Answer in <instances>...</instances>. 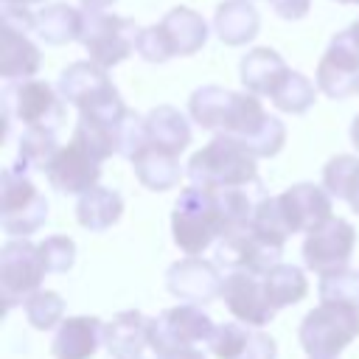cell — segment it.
Segmentation results:
<instances>
[{"mask_svg": "<svg viewBox=\"0 0 359 359\" xmlns=\"http://www.w3.org/2000/svg\"><path fill=\"white\" fill-rule=\"evenodd\" d=\"M36 25V14L25 6L3 3V28H0V76L6 81L31 79L42 65V50L31 42V31Z\"/></svg>", "mask_w": 359, "mask_h": 359, "instance_id": "10", "label": "cell"}, {"mask_svg": "<svg viewBox=\"0 0 359 359\" xmlns=\"http://www.w3.org/2000/svg\"><path fill=\"white\" fill-rule=\"evenodd\" d=\"M104 348L112 359H140L149 348V320L132 309L104 325Z\"/></svg>", "mask_w": 359, "mask_h": 359, "instance_id": "22", "label": "cell"}, {"mask_svg": "<svg viewBox=\"0 0 359 359\" xmlns=\"http://www.w3.org/2000/svg\"><path fill=\"white\" fill-rule=\"evenodd\" d=\"M132 165H135V177L140 180V185L149 191H171L182 180L180 154L163 146H154L149 140L132 154Z\"/></svg>", "mask_w": 359, "mask_h": 359, "instance_id": "21", "label": "cell"}, {"mask_svg": "<svg viewBox=\"0 0 359 359\" xmlns=\"http://www.w3.org/2000/svg\"><path fill=\"white\" fill-rule=\"evenodd\" d=\"M283 244H272L261 238L250 224L233 227L222 233V238L213 244V261L224 269H247L255 275L269 272L275 264H280Z\"/></svg>", "mask_w": 359, "mask_h": 359, "instance_id": "13", "label": "cell"}, {"mask_svg": "<svg viewBox=\"0 0 359 359\" xmlns=\"http://www.w3.org/2000/svg\"><path fill=\"white\" fill-rule=\"evenodd\" d=\"M84 22V11L67 6V3H50L36 14L34 34L48 45H67L79 39Z\"/></svg>", "mask_w": 359, "mask_h": 359, "instance_id": "26", "label": "cell"}, {"mask_svg": "<svg viewBox=\"0 0 359 359\" xmlns=\"http://www.w3.org/2000/svg\"><path fill=\"white\" fill-rule=\"evenodd\" d=\"M115 0H81L84 8H109Z\"/></svg>", "mask_w": 359, "mask_h": 359, "instance_id": "40", "label": "cell"}, {"mask_svg": "<svg viewBox=\"0 0 359 359\" xmlns=\"http://www.w3.org/2000/svg\"><path fill=\"white\" fill-rule=\"evenodd\" d=\"M356 247V230L348 219L331 216L328 222H323L320 227H314L311 233H306L303 241V261L309 269H314L317 275L348 266L351 255Z\"/></svg>", "mask_w": 359, "mask_h": 359, "instance_id": "15", "label": "cell"}, {"mask_svg": "<svg viewBox=\"0 0 359 359\" xmlns=\"http://www.w3.org/2000/svg\"><path fill=\"white\" fill-rule=\"evenodd\" d=\"M224 233V219L210 188H182L171 210V236L185 255H202Z\"/></svg>", "mask_w": 359, "mask_h": 359, "instance_id": "4", "label": "cell"}, {"mask_svg": "<svg viewBox=\"0 0 359 359\" xmlns=\"http://www.w3.org/2000/svg\"><path fill=\"white\" fill-rule=\"evenodd\" d=\"M157 359H205V356H202V351H194V348H188V351H180V353L157 356Z\"/></svg>", "mask_w": 359, "mask_h": 359, "instance_id": "39", "label": "cell"}, {"mask_svg": "<svg viewBox=\"0 0 359 359\" xmlns=\"http://www.w3.org/2000/svg\"><path fill=\"white\" fill-rule=\"evenodd\" d=\"M121 216H123V196L115 188L93 185L76 202V219H79V224L87 227V230H93V233L109 230Z\"/></svg>", "mask_w": 359, "mask_h": 359, "instance_id": "25", "label": "cell"}, {"mask_svg": "<svg viewBox=\"0 0 359 359\" xmlns=\"http://www.w3.org/2000/svg\"><path fill=\"white\" fill-rule=\"evenodd\" d=\"M264 286H266V294L275 309L294 306L309 294L306 272L292 264H275L269 272H264Z\"/></svg>", "mask_w": 359, "mask_h": 359, "instance_id": "29", "label": "cell"}, {"mask_svg": "<svg viewBox=\"0 0 359 359\" xmlns=\"http://www.w3.org/2000/svg\"><path fill=\"white\" fill-rule=\"evenodd\" d=\"M317 90L303 73L297 70H289V76L283 79V84L275 90L272 95V104L280 109V112H292V115H303L314 107V98H317Z\"/></svg>", "mask_w": 359, "mask_h": 359, "instance_id": "31", "label": "cell"}, {"mask_svg": "<svg viewBox=\"0 0 359 359\" xmlns=\"http://www.w3.org/2000/svg\"><path fill=\"white\" fill-rule=\"evenodd\" d=\"M48 272H67L76 264V241L70 236H48L39 244Z\"/></svg>", "mask_w": 359, "mask_h": 359, "instance_id": "36", "label": "cell"}, {"mask_svg": "<svg viewBox=\"0 0 359 359\" xmlns=\"http://www.w3.org/2000/svg\"><path fill=\"white\" fill-rule=\"evenodd\" d=\"M252 331L247 328V323L236 320V323H222L213 328L210 339H208V351L216 356V359H238L241 351L247 348Z\"/></svg>", "mask_w": 359, "mask_h": 359, "instance_id": "35", "label": "cell"}, {"mask_svg": "<svg viewBox=\"0 0 359 359\" xmlns=\"http://www.w3.org/2000/svg\"><path fill=\"white\" fill-rule=\"evenodd\" d=\"M104 325L93 314H76L59 323L56 337L50 342L53 359H93L104 345Z\"/></svg>", "mask_w": 359, "mask_h": 359, "instance_id": "20", "label": "cell"}, {"mask_svg": "<svg viewBox=\"0 0 359 359\" xmlns=\"http://www.w3.org/2000/svg\"><path fill=\"white\" fill-rule=\"evenodd\" d=\"M356 337L359 309L345 303H320L297 328L300 348L309 353V359H337Z\"/></svg>", "mask_w": 359, "mask_h": 359, "instance_id": "6", "label": "cell"}, {"mask_svg": "<svg viewBox=\"0 0 359 359\" xmlns=\"http://www.w3.org/2000/svg\"><path fill=\"white\" fill-rule=\"evenodd\" d=\"M280 20H303L311 8V0H269Z\"/></svg>", "mask_w": 359, "mask_h": 359, "instance_id": "38", "label": "cell"}, {"mask_svg": "<svg viewBox=\"0 0 359 359\" xmlns=\"http://www.w3.org/2000/svg\"><path fill=\"white\" fill-rule=\"evenodd\" d=\"M3 3H17V6H31V3H39V0H3Z\"/></svg>", "mask_w": 359, "mask_h": 359, "instance_id": "43", "label": "cell"}, {"mask_svg": "<svg viewBox=\"0 0 359 359\" xmlns=\"http://www.w3.org/2000/svg\"><path fill=\"white\" fill-rule=\"evenodd\" d=\"M140 28L129 17L107 14L104 8H84V22L79 42L84 45L87 56L101 67L121 65L132 50H137Z\"/></svg>", "mask_w": 359, "mask_h": 359, "instance_id": "8", "label": "cell"}, {"mask_svg": "<svg viewBox=\"0 0 359 359\" xmlns=\"http://www.w3.org/2000/svg\"><path fill=\"white\" fill-rule=\"evenodd\" d=\"M238 359H278V342L264 331H252V337Z\"/></svg>", "mask_w": 359, "mask_h": 359, "instance_id": "37", "label": "cell"}, {"mask_svg": "<svg viewBox=\"0 0 359 359\" xmlns=\"http://www.w3.org/2000/svg\"><path fill=\"white\" fill-rule=\"evenodd\" d=\"M280 208L286 213V222L292 233H311L323 222H328L331 213V194L314 182H297L286 188L280 196Z\"/></svg>", "mask_w": 359, "mask_h": 359, "instance_id": "19", "label": "cell"}, {"mask_svg": "<svg viewBox=\"0 0 359 359\" xmlns=\"http://www.w3.org/2000/svg\"><path fill=\"white\" fill-rule=\"evenodd\" d=\"M337 3H351V6H359V0H337Z\"/></svg>", "mask_w": 359, "mask_h": 359, "instance_id": "44", "label": "cell"}, {"mask_svg": "<svg viewBox=\"0 0 359 359\" xmlns=\"http://www.w3.org/2000/svg\"><path fill=\"white\" fill-rule=\"evenodd\" d=\"M351 34H353V39H356V45H359V20H353V25H351Z\"/></svg>", "mask_w": 359, "mask_h": 359, "instance_id": "42", "label": "cell"}, {"mask_svg": "<svg viewBox=\"0 0 359 359\" xmlns=\"http://www.w3.org/2000/svg\"><path fill=\"white\" fill-rule=\"evenodd\" d=\"M146 135H149V143L180 154L191 143V123L180 109L163 104L146 115Z\"/></svg>", "mask_w": 359, "mask_h": 359, "instance_id": "27", "label": "cell"}, {"mask_svg": "<svg viewBox=\"0 0 359 359\" xmlns=\"http://www.w3.org/2000/svg\"><path fill=\"white\" fill-rule=\"evenodd\" d=\"M213 320L196 303L171 306L149 320V348L157 356L180 353L194 348L196 342H208L213 334Z\"/></svg>", "mask_w": 359, "mask_h": 359, "instance_id": "12", "label": "cell"}, {"mask_svg": "<svg viewBox=\"0 0 359 359\" xmlns=\"http://www.w3.org/2000/svg\"><path fill=\"white\" fill-rule=\"evenodd\" d=\"M56 90L62 93V98L67 104H73L79 109L81 121L112 132L115 140H118V129H121L129 109H126L118 87L107 76V67L95 65L93 59L73 62L62 70V76L56 81Z\"/></svg>", "mask_w": 359, "mask_h": 359, "instance_id": "2", "label": "cell"}, {"mask_svg": "<svg viewBox=\"0 0 359 359\" xmlns=\"http://www.w3.org/2000/svg\"><path fill=\"white\" fill-rule=\"evenodd\" d=\"M191 121L216 135H233L250 146L255 157H275L286 143V126L280 118L264 112L255 93H236L227 87L205 84L188 98Z\"/></svg>", "mask_w": 359, "mask_h": 359, "instance_id": "1", "label": "cell"}, {"mask_svg": "<svg viewBox=\"0 0 359 359\" xmlns=\"http://www.w3.org/2000/svg\"><path fill=\"white\" fill-rule=\"evenodd\" d=\"M222 300L227 306V311L247 323V325H266L275 320V306L266 294V286H264V275H255V272H247V269H230L222 280Z\"/></svg>", "mask_w": 359, "mask_h": 359, "instance_id": "16", "label": "cell"}, {"mask_svg": "<svg viewBox=\"0 0 359 359\" xmlns=\"http://www.w3.org/2000/svg\"><path fill=\"white\" fill-rule=\"evenodd\" d=\"M0 210H3V230L8 236H31L48 219V199L31 180V171L20 168L17 163L8 165L0 177Z\"/></svg>", "mask_w": 359, "mask_h": 359, "instance_id": "9", "label": "cell"}, {"mask_svg": "<svg viewBox=\"0 0 359 359\" xmlns=\"http://www.w3.org/2000/svg\"><path fill=\"white\" fill-rule=\"evenodd\" d=\"M356 93H359V87H356Z\"/></svg>", "mask_w": 359, "mask_h": 359, "instance_id": "45", "label": "cell"}, {"mask_svg": "<svg viewBox=\"0 0 359 359\" xmlns=\"http://www.w3.org/2000/svg\"><path fill=\"white\" fill-rule=\"evenodd\" d=\"M56 151H59L56 129L25 126L20 135V146H17V165L25 171H45Z\"/></svg>", "mask_w": 359, "mask_h": 359, "instance_id": "30", "label": "cell"}, {"mask_svg": "<svg viewBox=\"0 0 359 359\" xmlns=\"http://www.w3.org/2000/svg\"><path fill=\"white\" fill-rule=\"evenodd\" d=\"M320 303H345L359 309V272L351 266H339L320 275L317 283Z\"/></svg>", "mask_w": 359, "mask_h": 359, "instance_id": "33", "label": "cell"}, {"mask_svg": "<svg viewBox=\"0 0 359 359\" xmlns=\"http://www.w3.org/2000/svg\"><path fill=\"white\" fill-rule=\"evenodd\" d=\"M261 28L258 8L252 0H224L216 8L213 31L224 45H247Z\"/></svg>", "mask_w": 359, "mask_h": 359, "instance_id": "24", "label": "cell"}, {"mask_svg": "<svg viewBox=\"0 0 359 359\" xmlns=\"http://www.w3.org/2000/svg\"><path fill=\"white\" fill-rule=\"evenodd\" d=\"M317 87L328 98H348L359 87V45L351 28L339 31L317 65Z\"/></svg>", "mask_w": 359, "mask_h": 359, "instance_id": "17", "label": "cell"}, {"mask_svg": "<svg viewBox=\"0 0 359 359\" xmlns=\"http://www.w3.org/2000/svg\"><path fill=\"white\" fill-rule=\"evenodd\" d=\"M250 227H252L261 238H266V241H272V244H286V238L292 236V227H289V222H286V213H283L278 196H264V199L255 205L252 219H250Z\"/></svg>", "mask_w": 359, "mask_h": 359, "instance_id": "32", "label": "cell"}, {"mask_svg": "<svg viewBox=\"0 0 359 359\" xmlns=\"http://www.w3.org/2000/svg\"><path fill=\"white\" fill-rule=\"evenodd\" d=\"M241 73V84L255 93V95H275V90L283 84V79L289 76V65L283 62V56L272 48H252L247 50V56L238 65Z\"/></svg>", "mask_w": 359, "mask_h": 359, "instance_id": "23", "label": "cell"}, {"mask_svg": "<svg viewBox=\"0 0 359 359\" xmlns=\"http://www.w3.org/2000/svg\"><path fill=\"white\" fill-rule=\"evenodd\" d=\"M323 188L334 196L351 205V210L359 216V157L337 154L323 165Z\"/></svg>", "mask_w": 359, "mask_h": 359, "instance_id": "28", "label": "cell"}, {"mask_svg": "<svg viewBox=\"0 0 359 359\" xmlns=\"http://www.w3.org/2000/svg\"><path fill=\"white\" fill-rule=\"evenodd\" d=\"M222 280L224 275L219 272V264L205 261L202 255H188L171 264L165 272V289L174 297L196 306H208L216 297H222Z\"/></svg>", "mask_w": 359, "mask_h": 359, "instance_id": "18", "label": "cell"}, {"mask_svg": "<svg viewBox=\"0 0 359 359\" xmlns=\"http://www.w3.org/2000/svg\"><path fill=\"white\" fill-rule=\"evenodd\" d=\"M208 42V22L202 14H196L188 6L171 8L160 22L140 28L137 36V53L151 62H168L174 56H194Z\"/></svg>", "mask_w": 359, "mask_h": 359, "instance_id": "5", "label": "cell"}, {"mask_svg": "<svg viewBox=\"0 0 359 359\" xmlns=\"http://www.w3.org/2000/svg\"><path fill=\"white\" fill-rule=\"evenodd\" d=\"M22 309H25V320L36 331H50V328H56L62 323L65 300H62V294H56L50 289H36L34 294L25 297Z\"/></svg>", "mask_w": 359, "mask_h": 359, "instance_id": "34", "label": "cell"}, {"mask_svg": "<svg viewBox=\"0 0 359 359\" xmlns=\"http://www.w3.org/2000/svg\"><path fill=\"white\" fill-rule=\"evenodd\" d=\"M351 143L356 146V151H359V115L353 118V123H351Z\"/></svg>", "mask_w": 359, "mask_h": 359, "instance_id": "41", "label": "cell"}, {"mask_svg": "<svg viewBox=\"0 0 359 359\" xmlns=\"http://www.w3.org/2000/svg\"><path fill=\"white\" fill-rule=\"evenodd\" d=\"M3 109H6V135L11 132V121H20L22 126H42V129H59L65 123L62 93L39 79L6 81Z\"/></svg>", "mask_w": 359, "mask_h": 359, "instance_id": "7", "label": "cell"}, {"mask_svg": "<svg viewBox=\"0 0 359 359\" xmlns=\"http://www.w3.org/2000/svg\"><path fill=\"white\" fill-rule=\"evenodd\" d=\"M48 275V266L42 261L39 244H31L28 236H14L0 250V294L3 309H14L17 303H25L28 294L42 289V280Z\"/></svg>", "mask_w": 359, "mask_h": 359, "instance_id": "11", "label": "cell"}, {"mask_svg": "<svg viewBox=\"0 0 359 359\" xmlns=\"http://www.w3.org/2000/svg\"><path fill=\"white\" fill-rule=\"evenodd\" d=\"M101 163L104 160L87 146V140L73 132L70 143L67 146H59V151L48 163L45 177H48V182H50L53 191L81 196L84 191H90L93 185H98V180H101Z\"/></svg>", "mask_w": 359, "mask_h": 359, "instance_id": "14", "label": "cell"}, {"mask_svg": "<svg viewBox=\"0 0 359 359\" xmlns=\"http://www.w3.org/2000/svg\"><path fill=\"white\" fill-rule=\"evenodd\" d=\"M191 185L199 188H236L258 182V157L250 146L233 135H216L208 146H202L185 168Z\"/></svg>", "mask_w": 359, "mask_h": 359, "instance_id": "3", "label": "cell"}]
</instances>
